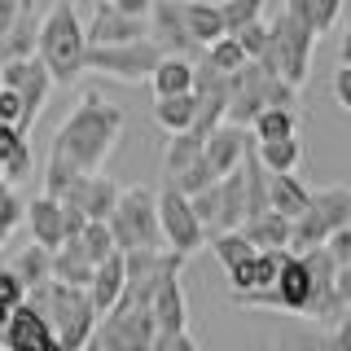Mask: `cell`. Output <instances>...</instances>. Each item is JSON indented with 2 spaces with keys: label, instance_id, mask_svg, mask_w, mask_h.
Here are the masks:
<instances>
[{
  "label": "cell",
  "instance_id": "obj_1",
  "mask_svg": "<svg viewBox=\"0 0 351 351\" xmlns=\"http://www.w3.org/2000/svg\"><path fill=\"white\" fill-rule=\"evenodd\" d=\"M123 123L128 119L114 101H106V97H97V93H84L80 106L66 114V123L58 128V136H53V158H66L80 171H101V162L110 158Z\"/></svg>",
  "mask_w": 351,
  "mask_h": 351
},
{
  "label": "cell",
  "instance_id": "obj_2",
  "mask_svg": "<svg viewBox=\"0 0 351 351\" xmlns=\"http://www.w3.org/2000/svg\"><path fill=\"white\" fill-rule=\"evenodd\" d=\"M27 303H36L40 312L49 316L53 334H58V351H80V347H88L97 321H101V312H97L88 285H71V281H58V277L44 281V285H31V290H27Z\"/></svg>",
  "mask_w": 351,
  "mask_h": 351
},
{
  "label": "cell",
  "instance_id": "obj_3",
  "mask_svg": "<svg viewBox=\"0 0 351 351\" xmlns=\"http://www.w3.org/2000/svg\"><path fill=\"white\" fill-rule=\"evenodd\" d=\"M40 58L49 66L53 84H75L80 75L88 71L84 58H88V31L80 14H75V0H58L49 14L40 18Z\"/></svg>",
  "mask_w": 351,
  "mask_h": 351
},
{
  "label": "cell",
  "instance_id": "obj_4",
  "mask_svg": "<svg viewBox=\"0 0 351 351\" xmlns=\"http://www.w3.org/2000/svg\"><path fill=\"white\" fill-rule=\"evenodd\" d=\"M294 93H299L294 84H285L277 71H268V66H259L250 58L246 66H237V71L228 75V119L241 123V128H250L259 110L294 106Z\"/></svg>",
  "mask_w": 351,
  "mask_h": 351
},
{
  "label": "cell",
  "instance_id": "obj_5",
  "mask_svg": "<svg viewBox=\"0 0 351 351\" xmlns=\"http://www.w3.org/2000/svg\"><path fill=\"white\" fill-rule=\"evenodd\" d=\"M110 233H114L119 250H162V219H158V193L145 184L119 189V202L110 211Z\"/></svg>",
  "mask_w": 351,
  "mask_h": 351
},
{
  "label": "cell",
  "instance_id": "obj_6",
  "mask_svg": "<svg viewBox=\"0 0 351 351\" xmlns=\"http://www.w3.org/2000/svg\"><path fill=\"white\" fill-rule=\"evenodd\" d=\"M154 338H158V321H154V307L149 303H132L119 294L114 307L101 312L88 347H101V351H154Z\"/></svg>",
  "mask_w": 351,
  "mask_h": 351
},
{
  "label": "cell",
  "instance_id": "obj_7",
  "mask_svg": "<svg viewBox=\"0 0 351 351\" xmlns=\"http://www.w3.org/2000/svg\"><path fill=\"white\" fill-rule=\"evenodd\" d=\"M158 58H162L158 40L136 36V40H119V44H88L84 66L97 75H110V80H123V84H145Z\"/></svg>",
  "mask_w": 351,
  "mask_h": 351
},
{
  "label": "cell",
  "instance_id": "obj_8",
  "mask_svg": "<svg viewBox=\"0 0 351 351\" xmlns=\"http://www.w3.org/2000/svg\"><path fill=\"white\" fill-rule=\"evenodd\" d=\"M316 31L307 27V22L290 18L281 9L277 18H272V53H277V75L285 84L303 88L307 75H312V53H316Z\"/></svg>",
  "mask_w": 351,
  "mask_h": 351
},
{
  "label": "cell",
  "instance_id": "obj_9",
  "mask_svg": "<svg viewBox=\"0 0 351 351\" xmlns=\"http://www.w3.org/2000/svg\"><path fill=\"white\" fill-rule=\"evenodd\" d=\"M0 80L9 88H18V97H22V123L18 128L31 136V128H36L40 110H44V101H49V93H53L49 66H44L40 53H31V58H9V62H0Z\"/></svg>",
  "mask_w": 351,
  "mask_h": 351
},
{
  "label": "cell",
  "instance_id": "obj_10",
  "mask_svg": "<svg viewBox=\"0 0 351 351\" xmlns=\"http://www.w3.org/2000/svg\"><path fill=\"white\" fill-rule=\"evenodd\" d=\"M158 219H162V241L180 255H193L197 246H206V228L202 219L193 215L189 193H180L176 184H162L158 189Z\"/></svg>",
  "mask_w": 351,
  "mask_h": 351
},
{
  "label": "cell",
  "instance_id": "obj_11",
  "mask_svg": "<svg viewBox=\"0 0 351 351\" xmlns=\"http://www.w3.org/2000/svg\"><path fill=\"white\" fill-rule=\"evenodd\" d=\"M0 343L9 351H53L58 347V334H53L49 316H44L36 303L22 299L14 312H9V325H5V334H0Z\"/></svg>",
  "mask_w": 351,
  "mask_h": 351
},
{
  "label": "cell",
  "instance_id": "obj_12",
  "mask_svg": "<svg viewBox=\"0 0 351 351\" xmlns=\"http://www.w3.org/2000/svg\"><path fill=\"white\" fill-rule=\"evenodd\" d=\"M281 259H285V246H268V250H255V255L237 259L228 268V285H233V299L237 294H255V290H272L281 272Z\"/></svg>",
  "mask_w": 351,
  "mask_h": 351
},
{
  "label": "cell",
  "instance_id": "obj_13",
  "mask_svg": "<svg viewBox=\"0 0 351 351\" xmlns=\"http://www.w3.org/2000/svg\"><path fill=\"white\" fill-rule=\"evenodd\" d=\"M250 128H241V123H233V119H219V123L206 132V162L224 176V171H233V167H241V158H246V149H250Z\"/></svg>",
  "mask_w": 351,
  "mask_h": 351
},
{
  "label": "cell",
  "instance_id": "obj_14",
  "mask_svg": "<svg viewBox=\"0 0 351 351\" xmlns=\"http://www.w3.org/2000/svg\"><path fill=\"white\" fill-rule=\"evenodd\" d=\"M62 202L66 206H80L88 219H110V211H114V202H119V184L106 180L101 171H84L80 180L62 193Z\"/></svg>",
  "mask_w": 351,
  "mask_h": 351
},
{
  "label": "cell",
  "instance_id": "obj_15",
  "mask_svg": "<svg viewBox=\"0 0 351 351\" xmlns=\"http://www.w3.org/2000/svg\"><path fill=\"white\" fill-rule=\"evenodd\" d=\"M272 294H277V307L285 312H307V299H312V268H307V255H294V250H285L281 259V272L277 281H272Z\"/></svg>",
  "mask_w": 351,
  "mask_h": 351
},
{
  "label": "cell",
  "instance_id": "obj_16",
  "mask_svg": "<svg viewBox=\"0 0 351 351\" xmlns=\"http://www.w3.org/2000/svg\"><path fill=\"white\" fill-rule=\"evenodd\" d=\"M149 18H154V40H158L162 53H197L202 44L189 36V27H184V14H180V0H154L149 5Z\"/></svg>",
  "mask_w": 351,
  "mask_h": 351
},
{
  "label": "cell",
  "instance_id": "obj_17",
  "mask_svg": "<svg viewBox=\"0 0 351 351\" xmlns=\"http://www.w3.org/2000/svg\"><path fill=\"white\" fill-rule=\"evenodd\" d=\"M88 44H119V40H136V36H149L145 31V18L136 14H123V9H114L110 0L93 9V22H88Z\"/></svg>",
  "mask_w": 351,
  "mask_h": 351
},
{
  "label": "cell",
  "instance_id": "obj_18",
  "mask_svg": "<svg viewBox=\"0 0 351 351\" xmlns=\"http://www.w3.org/2000/svg\"><path fill=\"white\" fill-rule=\"evenodd\" d=\"M27 228H31V237H36L40 246L58 250L66 241V206H62V197H53V193L31 197L27 202Z\"/></svg>",
  "mask_w": 351,
  "mask_h": 351
},
{
  "label": "cell",
  "instance_id": "obj_19",
  "mask_svg": "<svg viewBox=\"0 0 351 351\" xmlns=\"http://www.w3.org/2000/svg\"><path fill=\"white\" fill-rule=\"evenodd\" d=\"M31 167H36V158H31V145H27V132L18 123H0V176H5L9 184L27 180Z\"/></svg>",
  "mask_w": 351,
  "mask_h": 351
},
{
  "label": "cell",
  "instance_id": "obj_20",
  "mask_svg": "<svg viewBox=\"0 0 351 351\" xmlns=\"http://www.w3.org/2000/svg\"><path fill=\"white\" fill-rule=\"evenodd\" d=\"M123 281H128V268H123V250H114V255H106L101 263L93 268V281H88V294H93L97 312H110L114 299L123 294Z\"/></svg>",
  "mask_w": 351,
  "mask_h": 351
},
{
  "label": "cell",
  "instance_id": "obj_21",
  "mask_svg": "<svg viewBox=\"0 0 351 351\" xmlns=\"http://www.w3.org/2000/svg\"><path fill=\"white\" fill-rule=\"evenodd\" d=\"M268 206L294 219L312 206V189H303V180L294 171H268Z\"/></svg>",
  "mask_w": 351,
  "mask_h": 351
},
{
  "label": "cell",
  "instance_id": "obj_22",
  "mask_svg": "<svg viewBox=\"0 0 351 351\" xmlns=\"http://www.w3.org/2000/svg\"><path fill=\"white\" fill-rule=\"evenodd\" d=\"M241 233H246V241L255 250H268V246H290V215H281V211H259V215H246L241 219Z\"/></svg>",
  "mask_w": 351,
  "mask_h": 351
},
{
  "label": "cell",
  "instance_id": "obj_23",
  "mask_svg": "<svg viewBox=\"0 0 351 351\" xmlns=\"http://www.w3.org/2000/svg\"><path fill=\"white\" fill-rule=\"evenodd\" d=\"M180 14H184V27H189V36L202 44H211L224 36V14H219V0H180Z\"/></svg>",
  "mask_w": 351,
  "mask_h": 351
},
{
  "label": "cell",
  "instance_id": "obj_24",
  "mask_svg": "<svg viewBox=\"0 0 351 351\" xmlns=\"http://www.w3.org/2000/svg\"><path fill=\"white\" fill-rule=\"evenodd\" d=\"M193 66L184 53H162L158 66H154L149 84H154V97H167V93H189L193 88Z\"/></svg>",
  "mask_w": 351,
  "mask_h": 351
},
{
  "label": "cell",
  "instance_id": "obj_25",
  "mask_svg": "<svg viewBox=\"0 0 351 351\" xmlns=\"http://www.w3.org/2000/svg\"><path fill=\"white\" fill-rule=\"evenodd\" d=\"M193 119H197V97H193V88H189V93L154 97V123H158L162 132H184V128H193Z\"/></svg>",
  "mask_w": 351,
  "mask_h": 351
},
{
  "label": "cell",
  "instance_id": "obj_26",
  "mask_svg": "<svg viewBox=\"0 0 351 351\" xmlns=\"http://www.w3.org/2000/svg\"><path fill=\"white\" fill-rule=\"evenodd\" d=\"M93 268L97 263L84 255L80 237H66L58 250H53V277L58 281H71V285H88L93 281Z\"/></svg>",
  "mask_w": 351,
  "mask_h": 351
},
{
  "label": "cell",
  "instance_id": "obj_27",
  "mask_svg": "<svg viewBox=\"0 0 351 351\" xmlns=\"http://www.w3.org/2000/svg\"><path fill=\"white\" fill-rule=\"evenodd\" d=\"M36 49H40V18H36V9H31V0H27V9L18 14V22L9 27L5 44H0V62H9V58H31Z\"/></svg>",
  "mask_w": 351,
  "mask_h": 351
},
{
  "label": "cell",
  "instance_id": "obj_28",
  "mask_svg": "<svg viewBox=\"0 0 351 351\" xmlns=\"http://www.w3.org/2000/svg\"><path fill=\"white\" fill-rule=\"evenodd\" d=\"M255 154L263 158L268 171H294L303 162V141H299V132L294 136H277V141H255Z\"/></svg>",
  "mask_w": 351,
  "mask_h": 351
},
{
  "label": "cell",
  "instance_id": "obj_29",
  "mask_svg": "<svg viewBox=\"0 0 351 351\" xmlns=\"http://www.w3.org/2000/svg\"><path fill=\"white\" fill-rule=\"evenodd\" d=\"M325 237H329L325 215L316 211V206H307L303 215H294V219H290V246H285V250L303 255V250H312V246H325Z\"/></svg>",
  "mask_w": 351,
  "mask_h": 351
},
{
  "label": "cell",
  "instance_id": "obj_30",
  "mask_svg": "<svg viewBox=\"0 0 351 351\" xmlns=\"http://www.w3.org/2000/svg\"><path fill=\"white\" fill-rule=\"evenodd\" d=\"M202 145H206V136H202V132H193V128L171 132L167 154H162V176H176L180 167H189L193 158H202Z\"/></svg>",
  "mask_w": 351,
  "mask_h": 351
},
{
  "label": "cell",
  "instance_id": "obj_31",
  "mask_svg": "<svg viewBox=\"0 0 351 351\" xmlns=\"http://www.w3.org/2000/svg\"><path fill=\"white\" fill-rule=\"evenodd\" d=\"M294 132H299V119H294L290 106H268L250 123V136L255 141H277V136H294Z\"/></svg>",
  "mask_w": 351,
  "mask_h": 351
},
{
  "label": "cell",
  "instance_id": "obj_32",
  "mask_svg": "<svg viewBox=\"0 0 351 351\" xmlns=\"http://www.w3.org/2000/svg\"><path fill=\"white\" fill-rule=\"evenodd\" d=\"M14 272L22 277V285H27V290H31V285L53 281V250L40 246V241H36V246H27V250L14 259Z\"/></svg>",
  "mask_w": 351,
  "mask_h": 351
},
{
  "label": "cell",
  "instance_id": "obj_33",
  "mask_svg": "<svg viewBox=\"0 0 351 351\" xmlns=\"http://www.w3.org/2000/svg\"><path fill=\"white\" fill-rule=\"evenodd\" d=\"M312 206L325 215L329 233H334V228H343V224H351V189H343V184H334V189H321V193H312Z\"/></svg>",
  "mask_w": 351,
  "mask_h": 351
},
{
  "label": "cell",
  "instance_id": "obj_34",
  "mask_svg": "<svg viewBox=\"0 0 351 351\" xmlns=\"http://www.w3.org/2000/svg\"><path fill=\"white\" fill-rule=\"evenodd\" d=\"M80 246H84V255L93 263H101L106 255H114L119 241H114V233H110V219H88V224L80 228Z\"/></svg>",
  "mask_w": 351,
  "mask_h": 351
},
{
  "label": "cell",
  "instance_id": "obj_35",
  "mask_svg": "<svg viewBox=\"0 0 351 351\" xmlns=\"http://www.w3.org/2000/svg\"><path fill=\"white\" fill-rule=\"evenodd\" d=\"M202 58L211 62V66H219V71H228V75H233L237 66H246V62H250V58H246V49H241V40L233 36V31H224L219 40L206 44V49H202Z\"/></svg>",
  "mask_w": 351,
  "mask_h": 351
},
{
  "label": "cell",
  "instance_id": "obj_36",
  "mask_svg": "<svg viewBox=\"0 0 351 351\" xmlns=\"http://www.w3.org/2000/svg\"><path fill=\"white\" fill-rule=\"evenodd\" d=\"M219 180V171L211 167V162H206V149H202V158H193L189 167H180L176 176H167V184H176V189L180 193H197V189H206V184H215Z\"/></svg>",
  "mask_w": 351,
  "mask_h": 351
},
{
  "label": "cell",
  "instance_id": "obj_37",
  "mask_svg": "<svg viewBox=\"0 0 351 351\" xmlns=\"http://www.w3.org/2000/svg\"><path fill=\"white\" fill-rule=\"evenodd\" d=\"M211 250H215V259L224 263V272L233 268L237 259L255 255V246L246 241V233H241V228H219V233H215V241H211Z\"/></svg>",
  "mask_w": 351,
  "mask_h": 351
},
{
  "label": "cell",
  "instance_id": "obj_38",
  "mask_svg": "<svg viewBox=\"0 0 351 351\" xmlns=\"http://www.w3.org/2000/svg\"><path fill=\"white\" fill-rule=\"evenodd\" d=\"M80 167H71V162H66V158H53V154H49V167H44V193H53V197H62L66 189H71V184L75 180H80Z\"/></svg>",
  "mask_w": 351,
  "mask_h": 351
},
{
  "label": "cell",
  "instance_id": "obj_39",
  "mask_svg": "<svg viewBox=\"0 0 351 351\" xmlns=\"http://www.w3.org/2000/svg\"><path fill=\"white\" fill-rule=\"evenodd\" d=\"M219 14H224L228 31H237V27H246V22L263 18V0H219Z\"/></svg>",
  "mask_w": 351,
  "mask_h": 351
},
{
  "label": "cell",
  "instance_id": "obj_40",
  "mask_svg": "<svg viewBox=\"0 0 351 351\" xmlns=\"http://www.w3.org/2000/svg\"><path fill=\"white\" fill-rule=\"evenodd\" d=\"M233 36L241 40L246 58H259V53L268 49V40H272V22H268V18H255V22H246V27H237Z\"/></svg>",
  "mask_w": 351,
  "mask_h": 351
},
{
  "label": "cell",
  "instance_id": "obj_41",
  "mask_svg": "<svg viewBox=\"0 0 351 351\" xmlns=\"http://www.w3.org/2000/svg\"><path fill=\"white\" fill-rule=\"evenodd\" d=\"M189 202H193V215L202 219V228H215L219 224V180L206 184V189H197Z\"/></svg>",
  "mask_w": 351,
  "mask_h": 351
},
{
  "label": "cell",
  "instance_id": "obj_42",
  "mask_svg": "<svg viewBox=\"0 0 351 351\" xmlns=\"http://www.w3.org/2000/svg\"><path fill=\"white\" fill-rule=\"evenodd\" d=\"M312 14H316V36H329V31L338 27L343 0H312Z\"/></svg>",
  "mask_w": 351,
  "mask_h": 351
},
{
  "label": "cell",
  "instance_id": "obj_43",
  "mask_svg": "<svg viewBox=\"0 0 351 351\" xmlns=\"http://www.w3.org/2000/svg\"><path fill=\"white\" fill-rule=\"evenodd\" d=\"M22 299H27V285H22V277L14 272V263H9V268H0V303L18 307Z\"/></svg>",
  "mask_w": 351,
  "mask_h": 351
},
{
  "label": "cell",
  "instance_id": "obj_44",
  "mask_svg": "<svg viewBox=\"0 0 351 351\" xmlns=\"http://www.w3.org/2000/svg\"><path fill=\"white\" fill-rule=\"evenodd\" d=\"M0 123H22V97L9 84H0Z\"/></svg>",
  "mask_w": 351,
  "mask_h": 351
},
{
  "label": "cell",
  "instance_id": "obj_45",
  "mask_svg": "<svg viewBox=\"0 0 351 351\" xmlns=\"http://www.w3.org/2000/svg\"><path fill=\"white\" fill-rule=\"evenodd\" d=\"M154 351H197V338L189 329H176V334H158L154 338Z\"/></svg>",
  "mask_w": 351,
  "mask_h": 351
},
{
  "label": "cell",
  "instance_id": "obj_46",
  "mask_svg": "<svg viewBox=\"0 0 351 351\" xmlns=\"http://www.w3.org/2000/svg\"><path fill=\"white\" fill-rule=\"evenodd\" d=\"M0 215H14V219H27V202L14 193V184L0 176Z\"/></svg>",
  "mask_w": 351,
  "mask_h": 351
},
{
  "label": "cell",
  "instance_id": "obj_47",
  "mask_svg": "<svg viewBox=\"0 0 351 351\" xmlns=\"http://www.w3.org/2000/svg\"><path fill=\"white\" fill-rule=\"evenodd\" d=\"M329 347H334V351H351V303L338 312V325H334V334H329Z\"/></svg>",
  "mask_w": 351,
  "mask_h": 351
},
{
  "label": "cell",
  "instance_id": "obj_48",
  "mask_svg": "<svg viewBox=\"0 0 351 351\" xmlns=\"http://www.w3.org/2000/svg\"><path fill=\"white\" fill-rule=\"evenodd\" d=\"M334 97H338V106L351 114V62H338V71H334Z\"/></svg>",
  "mask_w": 351,
  "mask_h": 351
},
{
  "label": "cell",
  "instance_id": "obj_49",
  "mask_svg": "<svg viewBox=\"0 0 351 351\" xmlns=\"http://www.w3.org/2000/svg\"><path fill=\"white\" fill-rule=\"evenodd\" d=\"M27 9V0H0V44H5V36H9V27L18 22V14Z\"/></svg>",
  "mask_w": 351,
  "mask_h": 351
},
{
  "label": "cell",
  "instance_id": "obj_50",
  "mask_svg": "<svg viewBox=\"0 0 351 351\" xmlns=\"http://www.w3.org/2000/svg\"><path fill=\"white\" fill-rule=\"evenodd\" d=\"M285 14H290V18H299V22H307V27L316 31V14H312V0H285Z\"/></svg>",
  "mask_w": 351,
  "mask_h": 351
},
{
  "label": "cell",
  "instance_id": "obj_51",
  "mask_svg": "<svg viewBox=\"0 0 351 351\" xmlns=\"http://www.w3.org/2000/svg\"><path fill=\"white\" fill-rule=\"evenodd\" d=\"M334 290H338V299L351 303V263H338V272H334Z\"/></svg>",
  "mask_w": 351,
  "mask_h": 351
},
{
  "label": "cell",
  "instance_id": "obj_52",
  "mask_svg": "<svg viewBox=\"0 0 351 351\" xmlns=\"http://www.w3.org/2000/svg\"><path fill=\"white\" fill-rule=\"evenodd\" d=\"M114 9H123V14H136V18H149V5L154 0H110Z\"/></svg>",
  "mask_w": 351,
  "mask_h": 351
},
{
  "label": "cell",
  "instance_id": "obj_53",
  "mask_svg": "<svg viewBox=\"0 0 351 351\" xmlns=\"http://www.w3.org/2000/svg\"><path fill=\"white\" fill-rule=\"evenodd\" d=\"M18 224H22V219H14V215H0V246L9 241V233H14Z\"/></svg>",
  "mask_w": 351,
  "mask_h": 351
},
{
  "label": "cell",
  "instance_id": "obj_54",
  "mask_svg": "<svg viewBox=\"0 0 351 351\" xmlns=\"http://www.w3.org/2000/svg\"><path fill=\"white\" fill-rule=\"evenodd\" d=\"M338 62H351V22H347V31H343V44H338Z\"/></svg>",
  "mask_w": 351,
  "mask_h": 351
},
{
  "label": "cell",
  "instance_id": "obj_55",
  "mask_svg": "<svg viewBox=\"0 0 351 351\" xmlns=\"http://www.w3.org/2000/svg\"><path fill=\"white\" fill-rule=\"evenodd\" d=\"M9 312H14V307H9V303H0V334H5V325H9Z\"/></svg>",
  "mask_w": 351,
  "mask_h": 351
},
{
  "label": "cell",
  "instance_id": "obj_56",
  "mask_svg": "<svg viewBox=\"0 0 351 351\" xmlns=\"http://www.w3.org/2000/svg\"><path fill=\"white\" fill-rule=\"evenodd\" d=\"M0 84H5V80H0Z\"/></svg>",
  "mask_w": 351,
  "mask_h": 351
}]
</instances>
